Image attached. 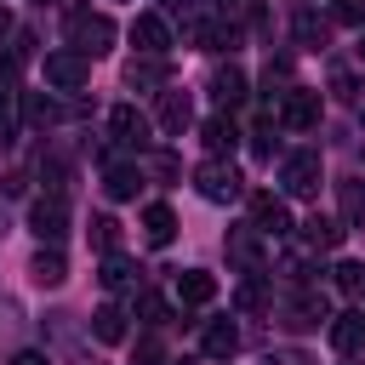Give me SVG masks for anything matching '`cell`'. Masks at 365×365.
Segmentation results:
<instances>
[{
	"label": "cell",
	"instance_id": "1",
	"mask_svg": "<svg viewBox=\"0 0 365 365\" xmlns=\"http://www.w3.org/2000/svg\"><path fill=\"white\" fill-rule=\"evenodd\" d=\"M68 40H74L80 57H103L114 46V23L103 11H68Z\"/></svg>",
	"mask_w": 365,
	"mask_h": 365
},
{
	"label": "cell",
	"instance_id": "2",
	"mask_svg": "<svg viewBox=\"0 0 365 365\" xmlns=\"http://www.w3.org/2000/svg\"><path fill=\"white\" fill-rule=\"evenodd\" d=\"M279 182H285V194H297V200H314V194H319V182H325V171H319V154H314V148H297V154H285V165H279Z\"/></svg>",
	"mask_w": 365,
	"mask_h": 365
},
{
	"label": "cell",
	"instance_id": "3",
	"mask_svg": "<svg viewBox=\"0 0 365 365\" xmlns=\"http://www.w3.org/2000/svg\"><path fill=\"white\" fill-rule=\"evenodd\" d=\"M194 188H200L211 205H228V200H240V194H245V177H240L228 160H205V165L194 171Z\"/></svg>",
	"mask_w": 365,
	"mask_h": 365
},
{
	"label": "cell",
	"instance_id": "4",
	"mask_svg": "<svg viewBox=\"0 0 365 365\" xmlns=\"http://www.w3.org/2000/svg\"><path fill=\"white\" fill-rule=\"evenodd\" d=\"M319 319H331V308H325L319 285H297V297H291V302H279V325H291V331H314Z\"/></svg>",
	"mask_w": 365,
	"mask_h": 365
},
{
	"label": "cell",
	"instance_id": "5",
	"mask_svg": "<svg viewBox=\"0 0 365 365\" xmlns=\"http://www.w3.org/2000/svg\"><path fill=\"white\" fill-rule=\"evenodd\" d=\"M29 228H34V240H40V245H46V240L57 245V240L68 234V200H63V194L34 200V205H29Z\"/></svg>",
	"mask_w": 365,
	"mask_h": 365
},
{
	"label": "cell",
	"instance_id": "6",
	"mask_svg": "<svg viewBox=\"0 0 365 365\" xmlns=\"http://www.w3.org/2000/svg\"><path fill=\"white\" fill-rule=\"evenodd\" d=\"M154 120H160V131H165V137H182V131L194 125V97H188L182 86H165V91H160V103H154Z\"/></svg>",
	"mask_w": 365,
	"mask_h": 365
},
{
	"label": "cell",
	"instance_id": "7",
	"mask_svg": "<svg viewBox=\"0 0 365 365\" xmlns=\"http://www.w3.org/2000/svg\"><path fill=\"white\" fill-rule=\"evenodd\" d=\"M279 125H291V131H314L319 125V91H308V86H291L285 97H279V114H274Z\"/></svg>",
	"mask_w": 365,
	"mask_h": 365
},
{
	"label": "cell",
	"instance_id": "8",
	"mask_svg": "<svg viewBox=\"0 0 365 365\" xmlns=\"http://www.w3.org/2000/svg\"><path fill=\"white\" fill-rule=\"evenodd\" d=\"M86 80H91V57H80V51H51V57H46V86L80 91Z\"/></svg>",
	"mask_w": 365,
	"mask_h": 365
},
{
	"label": "cell",
	"instance_id": "9",
	"mask_svg": "<svg viewBox=\"0 0 365 365\" xmlns=\"http://www.w3.org/2000/svg\"><path fill=\"white\" fill-rule=\"evenodd\" d=\"M251 228H257V234H291V211H285V200L268 194V188H257V194H251Z\"/></svg>",
	"mask_w": 365,
	"mask_h": 365
},
{
	"label": "cell",
	"instance_id": "10",
	"mask_svg": "<svg viewBox=\"0 0 365 365\" xmlns=\"http://www.w3.org/2000/svg\"><path fill=\"white\" fill-rule=\"evenodd\" d=\"M131 46H137L143 57H165V51H171V29H165V17L143 11V17L131 23Z\"/></svg>",
	"mask_w": 365,
	"mask_h": 365
},
{
	"label": "cell",
	"instance_id": "11",
	"mask_svg": "<svg viewBox=\"0 0 365 365\" xmlns=\"http://www.w3.org/2000/svg\"><path fill=\"white\" fill-rule=\"evenodd\" d=\"M228 262H240L245 274H262V268H268V257H262V240H257V228H251V222L228 234Z\"/></svg>",
	"mask_w": 365,
	"mask_h": 365
},
{
	"label": "cell",
	"instance_id": "12",
	"mask_svg": "<svg viewBox=\"0 0 365 365\" xmlns=\"http://www.w3.org/2000/svg\"><path fill=\"white\" fill-rule=\"evenodd\" d=\"M108 131H114V143H131V148H143V143H148V114H137L131 103H120V108L108 114Z\"/></svg>",
	"mask_w": 365,
	"mask_h": 365
},
{
	"label": "cell",
	"instance_id": "13",
	"mask_svg": "<svg viewBox=\"0 0 365 365\" xmlns=\"http://www.w3.org/2000/svg\"><path fill=\"white\" fill-rule=\"evenodd\" d=\"M200 137H205L211 160H222V154H234V148H240V125H234L228 114H211V120L200 125Z\"/></svg>",
	"mask_w": 365,
	"mask_h": 365
},
{
	"label": "cell",
	"instance_id": "14",
	"mask_svg": "<svg viewBox=\"0 0 365 365\" xmlns=\"http://www.w3.org/2000/svg\"><path fill=\"white\" fill-rule=\"evenodd\" d=\"M342 234H348V228H342L336 217H308V222H302V245H308V251H336Z\"/></svg>",
	"mask_w": 365,
	"mask_h": 365
},
{
	"label": "cell",
	"instance_id": "15",
	"mask_svg": "<svg viewBox=\"0 0 365 365\" xmlns=\"http://www.w3.org/2000/svg\"><path fill=\"white\" fill-rule=\"evenodd\" d=\"M365 342V314L359 308H342V314H331V348H359Z\"/></svg>",
	"mask_w": 365,
	"mask_h": 365
},
{
	"label": "cell",
	"instance_id": "16",
	"mask_svg": "<svg viewBox=\"0 0 365 365\" xmlns=\"http://www.w3.org/2000/svg\"><path fill=\"white\" fill-rule=\"evenodd\" d=\"M211 97H217V108H240L245 103V74L228 63V68H217L211 74Z\"/></svg>",
	"mask_w": 365,
	"mask_h": 365
},
{
	"label": "cell",
	"instance_id": "17",
	"mask_svg": "<svg viewBox=\"0 0 365 365\" xmlns=\"http://www.w3.org/2000/svg\"><path fill=\"white\" fill-rule=\"evenodd\" d=\"M103 188H108V200H131V194L143 188V165H125V160H114V165L103 171Z\"/></svg>",
	"mask_w": 365,
	"mask_h": 365
},
{
	"label": "cell",
	"instance_id": "18",
	"mask_svg": "<svg viewBox=\"0 0 365 365\" xmlns=\"http://www.w3.org/2000/svg\"><path fill=\"white\" fill-rule=\"evenodd\" d=\"M205 354L211 359H234L240 354V325L234 319H211L205 325Z\"/></svg>",
	"mask_w": 365,
	"mask_h": 365
},
{
	"label": "cell",
	"instance_id": "19",
	"mask_svg": "<svg viewBox=\"0 0 365 365\" xmlns=\"http://www.w3.org/2000/svg\"><path fill=\"white\" fill-rule=\"evenodd\" d=\"M143 240H148V245H171V240H177L171 205H148V211H143Z\"/></svg>",
	"mask_w": 365,
	"mask_h": 365
},
{
	"label": "cell",
	"instance_id": "20",
	"mask_svg": "<svg viewBox=\"0 0 365 365\" xmlns=\"http://www.w3.org/2000/svg\"><path fill=\"white\" fill-rule=\"evenodd\" d=\"M177 297L200 308V302H211V297H217V279H211V274H200V268H182V274H177Z\"/></svg>",
	"mask_w": 365,
	"mask_h": 365
},
{
	"label": "cell",
	"instance_id": "21",
	"mask_svg": "<svg viewBox=\"0 0 365 365\" xmlns=\"http://www.w3.org/2000/svg\"><path fill=\"white\" fill-rule=\"evenodd\" d=\"M91 331H97V342H125V308L120 302H103L91 314Z\"/></svg>",
	"mask_w": 365,
	"mask_h": 365
},
{
	"label": "cell",
	"instance_id": "22",
	"mask_svg": "<svg viewBox=\"0 0 365 365\" xmlns=\"http://www.w3.org/2000/svg\"><path fill=\"white\" fill-rule=\"evenodd\" d=\"M29 274H34V285H63V279H68V262H63V251L51 245V251H40V257L29 262Z\"/></svg>",
	"mask_w": 365,
	"mask_h": 365
},
{
	"label": "cell",
	"instance_id": "23",
	"mask_svg": "<svg viewBox=\"0 0 365 365\" xmlns=\"http://www.w3.org/2000/svg\"><path fill=\"white\" fill-rule=\"evenodd\" d=\"M125 86H137V91L160 86V91H165L171 80H165V63H160V57H148V63H131V68H125Z\"/></svg>",
	"mask_w": 365,
	"mask_h": 365
},
{
	"label": "cell",
	"instance_id": "24",
	"mask_svg": "<svg viewBox=\"0 0 365 365\" xmlns=\"http://www.w3.org/2000/svg\"><path fill=\"white\" fill-rule=\"evenodd\" d=\"M97 279H103L108 291H125V285L137 279V268H131V257H120V251H108V257H103V274H97Z\"/></svg>",
	"mask_w": 365,
	"mask_h": 365
},
{
	"label": "cell",
	"instance_id": "25",
	"mask_svg": "<svg viewBox=\"0 0 365 365\" xmlns=\"http://www.w3.org/2000/svg\"><path fill=\"white\" fill-rule=\"evenodd\" d=\"M234 302H240L245 314H262V308H274V297H268V285H262L257 274H245V279H240V291H234Z\"/></svg>",
	"mask_w": 365,
	"mask_h": 365
},
{
	"label": "cell",
	"instance_id": "26",
	"mask_svg": "<svg viewBox=\"0 0 365 365\" xmlns=\"http://www.w3.org/2000/svg\"><path fill=\"white\" fill-rule=\"evenodd\" d=\"M297 40L319 51V46L331 40V23H325V17H314V11H297Z\"/></svg>",
	"mask_w": 365,
	"mask_h": 365
},
{
	"label": "cell",
	"instance_id": "27",
	"mask_svg": "<svg viewBox=\"0 0 365 365\" xmlns=\"http://www.w3.org/2000/svg\"><path fill=\"white\" fill-rule=\"evenodd\" d=\"M86 234H91V245H97L103 257H108V251H120V222H114V217H91V228H86Z\"/></svg>",
	"mask_w": 365,
	"mask_h": 365
},
{
	"label": "cell",
	"instance_id": "28",
	"mask_svg": "<svg viewBox=\"0 0 365 365\" xmlns=\"http://www.w3.org/2000/svg\"><path fill=\"white\" fill-rule=\"evenodd\" d=\"M342 194V222H365V182H336Z\"/></svg>",
	"mask_w": 365,
	"mask_h": 365
},
{
	"label": "cell",
	"instance_id": "29",
	"mask_svg": "<svg viewBox=\"0 0 365 365\" xmlns=\"http://www.w3.org/2000/svg\"><path fill=\"white\" fill-rule=\"evenodd\" d=\"M137 319H143V325H165V319H171L165 297H154V291H137Z\"/></svg>",
	"mask_w": 365,
	"mask_h": 365
},
{
	"label": "cell",
	"instance_id": "30",
	"mask_svg": "<svg viewBox=\"0 0 365 365\" xmlns=\"http://www.w3.org/2000/svg\"><path fill=\"white\" fill-rule=\"evenodd\" d=\"M331 23H348V29H365V0H331Z\"/></svg>",
	"mask_w": 365,
	"mask_h": 365
},
{
	"label": "cell",
	"instance_id": "31",
	"mask_svg": "<svg viewBox=\"0 0 365 365\" xmlns=\"http://www.w3.org/2000/svg\"><path fill=\"white\" fill-rule=\"evenodd\" d=\"M336 285H342L348 297H365V262H342V268H336Z\"/></svg>",
	"mask_w": 365,
	"mask_h": 365
},
{
	"label": "cell",
	"instance_id": "32",
	"mask_svg": "<svg viewBox=\"0 0 365 365\" xmlns=\"http://www.w3.org/2000/svg\"><path fill=\"white\" fill-rule=\"evenodd\" d=\"M23 114H29V125H51V120H57V103H46V97H29V103H23Z\"/></svg>",
	"mask_w": 365,
	"mask_h": 365
},
{
	"label": "cell",
	"instance_id": "33",
	"mask_svg": "<svg viewBox=\"0 0 365 365\" xmlns=\"http://www.w3.org/2000/svg\"><path fill=\"white\" fill-rule=\"evenodd\" d=\"M331 91H336L342 103H359V80H354L348 68H336V74H331Z\"/></svg>",
	"mask_w": 365,
	"mask_h": 365
},
{
	"label": "cell",
	"instance_id": "34",
	"mask_svg": "<svg viewBox=\"0 0 365 365\" xmlns=\"http://www.w3.org/2000/svg\"><path fill=\"white\" fill-rule=\"evenodd\" d=\"M131 365H165V348H160L154 336H143V342H137V354H131Z\"/></svg>",
	"mask_w": 365,
	"mask_h": 365
},
{
	"label": "cell",
	"instance_id": "35",
	"mask_svg": "<svg viewBox=\"0 0 365 365\" xmlns=\"http://www.w3.org/2000/svg\"><path fill=\"white\" fill-rule=\"evenodd\" d=\"M262 365H314V359H308L302 348H274V354H268Z\"/></svg>",
	"mask_w": 365,
	"mask_h": 365
},
{
	"label": "cell",
	"instance_id": "36",
	"mask_svg": "<svg viewBox=\"0 0 365 365\" xmlns=\"http://www.w3.org/2000/svg\"><path fill=\"white\" fill-rule=\"evenodd\" d=\"M148 171H154V177H177V160H171V154H154Z\"/></svg>",
	"mask_w": 365,
	"mask_h": 365
},
{
	"label": "cell",
	"instance_id": "37",
	"mask_svg": "<svg viewBox=\"0 0 365 365\" xmlns=\"http://www.w3.org/2000/svg\"><path fill=\"white\" fill-rule=\"evenodd\" d=\"M11 108H17V91H6V86H0V131L11 125Z\"/></svg>",
	"mask_w": 365,
	"mask_h": 365
},
{
	"label": "cell",
	"instance_id": "38",
	"mask_svg": "<svg viewBox=\"0 0 365 365\" xmlns=\"http://www.w3.org/2000/svg\"><path fill=\"white\" fill-rule=\"evenodd\" d=\"M11 365H51L46 354H34V348H23V354H11Z\"/></svg>",
	"mask_w": 365,
	"mask_h": 365
},
{
	"label": "cell",
	"instance_id": "39",
	"mask_svg": "<svg viewBox=\"0 0 365 365\" xmlns=\"http://www.w3.org/2000/svg\"><path fill=\"white\" fill-rule=\"evenodd\" d=\"M6 34H11V11L0 6V40H6Z\"/></svg>",
	"mask_w": 365,
	"mask_h": 365
},
{
	"label": "cell",
	"instance_id": "40",
	"mask_svg": "<svg viewBox=\"0 0 365 365\" xmlns=\"http://www.w3.org/2000/svg\"><path fill=\"white\" fill-rule=\"evenodd\" d=\"M205 6H228V0H205Z\"/></svg>",
	"mask_w": 365,
	"mask_h": 365
},
{
	"label": "cell",
	"instance_id": "41",
	"mask_svg": "<svg viewBox=\"0 0 365 365\" xmlns=\"http://www.w3.org/2000/svg\"><path fill=\"white\" fill-rule=\"evenodd\" d=\"M359 57H365V40H359Z\"/></svg>",
	"mask_w": 365,
	"mask_h": 365
},
{
	"label": "cell",
	"instance_id": "42",
	"mask_svg": "<svg viewBox=\"0 0 365 365\" xmlns=\"http://www.w3.org/2000/svg\"><path fill=\"white\" fill-rule=\"evenodd\" d=\"M40 6H46V0H40Z\"/></svg>",
	"mask_w": 365,
	"mask_h": 365
},
{
	"label": "cell",
	"instance_id": "43",
	"mask_svg": "<svg viewBox=\"0 0 365 365\" xmlns=\"http://www.w3.org/2000/svg\"><path fill=\"white\" fill-rule=\"evenodd\" d=\"M348 365H354V359H348Z\"/></svg>",
	"mask_w": 365,
	"mask_h": 365
}]
</instances>
